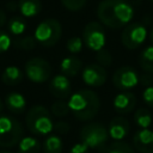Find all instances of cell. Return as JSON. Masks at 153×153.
Returning a JSON list of instances; mask_svg holds the SVG:
<instances>
[{
	"label": "cell",
	"mask_w": 153,
	"mask_h": 153,
	"mask_svg": "<svg viewBox=\"0 0 153 153\" xmlns=\"http://www.w3.org/2000/svg\"><path fill=\"white\" fill-rule=\"evenodd\" d=\"M151 1H152V2H153V0H151Z\"/></svg>",
	"instance_id": "obj_41"
},
{
	"label": "cell",
	"mask_w": 153,
	"mask_h": 153,
	"mask_svg": "<svg viewBox=\"0 0 153 153\" xmlns=\"http://www.w3.org/2000/svg\"><path fill=\"white\" fill-rule=\"evenodd\" d=\"M2 109H4V103H2V100H1V98H0V112L2 111Z\"/></svg>",
	"instance_id": "obj_39"
},
{
	"label": "cell",
	"mask_w": 153,
	"mask_h": 153,
	"mask_svg": "<svg viewBox=\"0 0 153 153\" xmlns=\"http://www.w3.org/2000/svg\"><path fill=\"white\" fill-rule=\"evenodd\" d=\"M133 146L140 153H153V130L139 129L133 136Z\"/></svg>",
	"instance_id": "obj_15"
},
{
	"label": "cell",
	"mask_w": 153,
	"mask_h": 153,
	"mask_svg": "<svg viewBox=\"0 0 153 153\" xmlns=\"http://www.w3.org/2000/svg\"><path fill=\"white\" fill-rule=\"evenodd\" d=\"M140 82L143 84V86H151L153 84V74L149 73H145L142 75H140Z\"/></svg>",
	"instance_id": "obj_35"
},
{
	"label": "cell",
	"mask_w": 153,
	"mask_h": 153,
	"mask_svg": "<svg viewBox=\"0 0 153 153\" xmlns=\"http://www.w3.org/2000/svg\"><path fill=\"white\" fill-rule=\"evenodd\" d=\"M50 112L53 116L57 117V118H63L66 117L71 110H69V106H68V103L62 100V99H57L56 102H54L50 106Z\"/></svg>",
	"instance_id": "obj_25"
},
{
	"label": "cell",
	"mask_w": 153,
	"mask_h": 153,
	"mask_svg": "<svg viewBox=\"0 0 153 153\" xmlns=\"http://www.w3.org/2000/svg\"><path fill=\"white\" fill-rule=\"evenodd\" d=\"M18 10L23 17L31 18L37 16L42 10L41 0H19Z\"/></svg>",
	"instance_id": "obj_18"
},
{
	"label": "cell",
	"mask_w": 153,
	"mask_h": 153,
	"mask_svg": "<svg viewBox=\"0 0 153 153\" xmlns=\"http://www.w3.org/2000/svg\"><path fill=\"white\" fill-rule=\"evenodd\" d=\"M6 7L10 10V11H16L18 8V2H14V1H11L6 5Z\"/></svg>",
	"instance_id": "obj_37"
},
{
	"label": "cell",
	"mask_w": 153,
	"mask_h": 153,
	"mask_svg": "<svg viewBox=\"0 0 153 153\" xmlns=\"http://www.w3.org/2000/svg\"><path fill=\"white\" fill-rule=\"evenodd\" d=\"M23 137L22 123L8 115H0V147L11 148L19 143Z\"/></svg>",
	"instance_id": "obj_4"
},
{
	"label": "cell",
	"mask_w": 153,
	"mask_h": 153,
	"mask_svg": "<svg viewBox=\"0 0 153 153\" xmlns=\"http://www.w3.org/2000/svg\"><path fill=\"white\" fill-rule=\"evenodd\" d=\"M139 65L145 73L153 74V45L146 47L139 55Z\"/></svg>",
	"instance_id": "obj_21"
},
{
	"label": "cell",
	"mask_w": 153,
	"mask_h": 153,
	"mask_svg": "<svg viewBox=\"0 0 153 153\" xmlns=\"http://www.w3.org/2000/svg\"><path fill=\"white\" fill-rule=\"evenodd\" d=\"M96 61H97L98 65H100L104 68L109 67L112 63V55L108 49L103 48V49L96 51Z\"/></svg>",
	"instance_id": "obj_28"
},
{
	"label": "cell",
	"mask_w": 153,
	"mask_h": 153,
	"mask_svg": "<svg viewBox=\"0 0 153 153\" xmlns=\"http://www.w3.org/2000/svg\"><path fill=\"white\" fill-rule=\"evenodd\" d=\"M82 42L84 44L93 51H98L105 47L106 35L103 25L99 22H88L82 30Z\"/></svg>",
	"instance_id": "obj_8"
},
{
	"label": "cell",
	"mask_w": 153,
	"mask_h": 153,
	"mask_svg": "<svg viewBox=\"0 0 153 153\" xmlns=\"http://www.w3.org/2000/svg\"><path fill=\"white\" fill-rule=\"evenodd\" d=\"M25 124L33 135L43 136L53 131L54 122L51 115L43 105H33L25 115Z\"/></svg>",
	"instance_id": "obj_3"
},
{
	"label": "cell",
	"mask_w": 153,
	"mask_h": 153,
	"mask_svg": "<svg viewBox=\"0 0 153 153\" xmlns=\"http://www.w3.org/2000/svg\"><path fill=\"white\" fill-rule=\"evenodd\" d=\"M24 72L30 81L42 84L50 79L51 66L47 60L42 57H32L26 61L24 66Z\"/></svg>",
	"instance_id": "obj_9"
},
{
	"label": "cell",
	"mask_w": 153,
	"mask_h": 153,
	"mask_svg": "<svg viewBox=\"0 0 153 153\" xmlns=\"http://www.w3.org/2000/svg\"><path fill=\"white\" fill-rule=\"evenodd\" d=\"M14 47L20 49V50H32L37 45V41L33 36H23L18 37L13 42Z\"/></svg>",
	"instance_id": "obj_26"
},
{
	"label": "cell",
	"mask_w": 153,
	"mask_h": 153,
	"mask_svg": "<svg viewBox=\"0 0 153 153\" xmlns=\"http://www.w3.org/2000/svg\"><path fill=\"white\" fill-rule=\"evenodd\" d=\"M148 38H149V42L152 43V45H153V27L151 29V31L148 32Z\"/></svg>",
	"instance_id": "obj_38"
},
{
	"label": "cell",
	"mask_w": 153,
	"mask_h": 153,
	"mask_svg": "<svg viewBox=\"0 0 153 153\" xmlns=\"http://www.w3.org/2000/svg\"><path fill=\"white\" fill-rule=\"evenodd\" d=\"M24 78V74L22 72V69L17 66H8L4 69L2 74H1V80L5 85L7 86H14L18 85L19 82H22Z\"/></svg>",
	"instance_id": "obj_19"
},
{
	"label": "cell",
	"mask_w": 153,
	"mask_h": 153,
	"mask_svg": "<svg viewBox=\"0 0 153 153\" xmlns=\"http://www.w3.org/2000/svg\"><path fill=\"white\" fill-rule=\"evenodd\" d=\"M62 36V26L57 19L48 18L42 20L35 29L33 37L43 47L55 45Z\"/></svg>",
	"instance_id": "obj_5"
},
{
	"label": "cell",
	"mask_w": 153,
	"mask_h": 153,
	"mask_svg": "<svg viewBox=\"0 0 153 153\" xmlns=\"http://www.w3.org/2000/svg\"><path fill=\"white\" fill-rule=\"evenodd\" d=\"M134 122L140 129L149 128L152 122H153V118H152L149 110L146 108H139L134 112Z\"/></svg>",
	"instance_id": "obj_23"
},
{
	"label": "cell",
	"mask_w": 153,
	"mask_h": 153,
	"mask_svg": "<svg viewBox=\"0 0 153 153\" xmlns=\"http://www.w3.org/2000/svg\"><path fill=\"white\" fill-rule=\"evenodd\" d=\"M62 149H63V142L59 135L50 134L45 137L43 142L44 153H62Z\"/></svg>",
	"instance_id": "obj_22"
},
{
	"label": "cell",
	"mask_w": 153,
	"mask_h": 153,
	"mask_svg": "<svg viewBox=\"0 0 153 153\" xmlns=\"http://www.w3.org/2000/svg\"><path fill=\"white\" fill-rule=\"evenodd\" d=\"M49 92L53 94V97L57 99H68L72 94V86L68 76L63 74H56L54 75L49 81Z\"/></svg>",
	"instance_id": "obj_12"
},
{
	"label": "cell",
	"mask_w": 153,
	"mask_h": 153,
	"mask_svg": "<svg viewBox=\"0 0 153 153\" xmlns=\"http://www.w3.org/2000/svg\"><path fill=\"white\" fill-rule=\"evenodd\" d=\"M147 29L142 23L131 22L124 26L121 32V43L124 48L134 50L143 44L147 38Z\"/></svg>",
	"instance_id": "obj_7"
},
{
	"label": "cell",
	"mask_w": 153,
	"mask_h": 153,
	"mask_svg": "<svg viewBox=\"0 0 153 153\" xmlns=\"http://www.w3.org/2000/svg\"><path fill=\"white\" fill-rule=\"evenodd\" d=\"M88 152H90V148L81 141L74 143L69 149V153H88Z\"/></svg>",
	"instance_id": "obj_34"
},
{
	"label": "cell",
	"mask_w": 153,
	"mask_h": 153,
	"mask_svg": "<svg viewBox=\"0 0 153 153\" xmlns=\"http://www.w3.org/2000/svg\"><path fill=\"white\" fill-rule=\"evenodd\" d=\"M130 124L129 121L123 116H115L108 124V133L109 137L114 141H122L129 133Z\"/></svg>",
	"instance_id": "obj_13"
},
{
	"label": "cell",
	"mask_w": 153,
	"mask_h": 153,
	"mask_svg": "<svg viewBox=\"0 0 153 153\" xmlns=\"http://www.w3.org/2000/svg\"><path fill=\"white\" fill-rule=\"evenodd\" d=\"M82 68H84L82 67V61L80 59H78L76 56H74V55L63 57L60 62L61 74H63L68 78L75 76L80 71H82Z\"/></svg>",
	"instance_id": "obj_16"
},
{
	"label": "cell",
	"mask_w": 153,
	"mask_h": 153,
	"mask_svg": "<svg viewBox=\"0 0 153 153\" xmlns=\"http://www.w3.org/2000/svg\"><path fill=\"white\" fill-rule=\"evenodd\" d=\"M82 45H84L82 38L81 37H78V36L71 37L67 41V43H66V48H67V50L71 54H78V53H80L81 49H82Z\"/></svg>",
	"instance_id": "obj_29"
},
{
	"label": "cell",
	"mask_w": 153,
	"mask_h": 153,
	"mask_svg": "<svg viewBox=\"0 0 153 153\" xmlns=\"http://www.w3.org/2000/svg\"><path fill=\"white\" fill-rule=\"evenodd\" d=\"M81 79L86 86L90 87H100L105 84L108 79V72L104 67L97 62L85 66L81 71Z\"/></svg>",
	"instance_id": "obj_11"
},
{
	"label": "cell",
	"mask_w": 153,
	"mask_h": 153,
	"mask_svg": "<svg viewBox=\"0 0 153 153\" xmlns=\"http://www.w3.org/2000/svg\"><path fill=\"white\" fill-rule=\"evenodd\" d=\"M12 44V39L10 35L2 30H0V54L7 51Z\"/></svg>",
	"instance_id": "obj_31"
},
{
	"label": "cell",
	"mask_w": 153,
	"mask_h": 153,
	"mask_svg": "<svg viewBox=\"0 0 153 153\" xmlns=\"http://www.w3.org/2000/svg\"><path fill=\"white\" fill-rule=\"evenodd\" d=\"M17 146V153H39L42 148L38 139L33 136H23Z\"/></svg>",
	"instance_id": "obj_20"
},
{
	"label": "cell",
	"mask_w": 153,
	"mask_h": 153,
	"mask_svg": "<svg viewBox=\"0 0 153 153\" xmlns=\"http://www.w3.org/2000/svg\"><path fill=\"white\" fill-rule=\"evenodd\" d=\"M0 153H12V152L11 151H6V149H1Z\"/></svg>",
	"instance_id": "obj_40"
},
{
	"label": "cell",
	"mask_w": 153,
	"mask_h": 153,
	"mask_svg": "<svg viewBox=\"0 0 153 153\" xmlns=\"http://www.w3.org/2000/svg\"><path fill=\"white\" fill-rule=\"evenodd\" d=\"M5 105L13 114H22L26 108V99L19 92H10L5 98Z\"/></svg>",
	"instance_id": "obj_17"
},
{
	"label": "cell",
	"mask_w": 153,
	"mask_h": 153,
	"mask_svg": "<svg viewBox=\"0 0 153 153\" xmlns=\"http://www.w3.org/2000/svg\"><path fill=\"white\" fill-rule=\"evenodd\" d=\"M6 24H7V17H6V13H5V11L0 10V27L5 26Z\"/></svg>",
	"instance_id": "obj_36"
},
{
	"label": "cell",
	"mask_w": 153,
	"mask_h": 153,
	"mask_svg": "<svg viewBox=\"0 0 153 153\" xmlns=\"http://www.w3.org/2000/svg\"><path fill=\"white\" fill-rule=\"evenodd\" d=\"M142 100L146 105L153 108V86H147L142 91Z\"/></svg>",
	"instance_id": "obj_33"
},
{
	"label": "cell",
	"mask_w": 153,
	"mask_h": 153,
	"mask_svg": "<svg viewBox=\"0 0 153 153\" xmlns=\"http://www.w3.org/2000/svg\"><path fill=\"white\" fill-rule=\"evenodd\" d=\"M97 17L102 25L121 29L131 23L134 8L127 0H102L97 7Z\"/></svg>",
	"instance_id": "obj_1"
},
{
	"label": "cell",
	"mask_w": 153,
	"mask_h": 153,
	"mask_svg": "<svg viewBox=\"0 0 153 153\" xmlns=\"http://www.w3.org/2000/svg\"><path fill=\"white\" fill-rule=\"evenodd\" d=\"M135 105H136V97L134 93L129 91H121L118 94L115 96L112 100V106L115 111L120 115H126L131 112Z\"/></svg>",
	"instance_id": "obj_14"
},
{
	"label": "cell",
	"mask_w": 153,
	"mask_h": 153,
	"mask_svg": "<svg viewBox=\"0 0 153 153\" xmlns=\"http://www.w3.org/2000/svg\"><path fill=\"white\" fill-rule=\"evenodd\" d=\"M86 2H87V0H61L62 6L71 12L80 11L81 8H84Z\"/></svg>",
	"instance_id": "obj_30"
},
{
	"label": "cell",
	"mask_w": 153,
	"mask_h": 153,
	"mask_svg": "<svg viewBox=\"0 0 153 153\" xmlns=\"http://www.w3.org/2000/svg\"><path fill=\"white\" fill-rule=\"evenodd\" d=\"M79 136L88 148H102L109 140L108 128L100 122H91L82 126Z\"/></svg>",
	"instance_id": "obj_6"
},
{
	"label": "cell",
	"mask_w": 153,
	"mask_h": 153,
	"mask_svg": "<svg viewBox=\"0 0 153 153\" xmlns=\"http://www.w3.org/2000/svg\"><path fill=\"white\" fill-rule=\"evenodd\" d=\"M67 103L73 116L82 122L93 120L100 109V99L98 94L88 88H82L72 93Z\"/></svg>",
	"instance_id": "obj_2"
},
{
	"label": "cell",
	"mask_w": 153,
	"mask_h": 153,
	"mask_svg": "<svg viewBox=\"0 0 153 153\" xmlns=\"http://www.w3.org/2000/svg\"><path fill=\"white\" fill-rule=\"evenodd\" d=\"M140 82V75L131 66H122L112 74V84L115 88L120 91H129L137 86Z\"/></svg>",
	"instance_id": "obj_10"
},
{
	"label": "cell",
	"mask_w": 153,
	"mask_h": 153,
	"mask_svg": "<svg viewBox=\"0 0 153 153\" xmlns=\"http://www.w3.org/2000/svg\"><path fill=\"white\" fill-rule=\"evenodd\" d=\"M71 127H69V123L68 122H65V121H57L54 123V127H53V130L55 131L56 135H66L68 131H69Z\"/></svg>",
	"instance_id": "obj_32"
},
{
	"label": "cell",
	"mask_w": 153,
	"mask_h": 153,
	"mask_svg": "<svg viewBox=\"0 0 153 153\" xmlns=\"http://www.w3.org/2000/svg\"><path fill=\"white\" fill-rule=\"evenodd\" d=\"M7 26H8V31L14 35V36H20L22 33H24L25 29H26V22L24 20L23 17L20 16H14L12 17L8 23H7Z\"/></svg>",
	"instance_id": "obj_24"
},
{
	"label": "cell",
	"mask_w": 153,
	"mask_h": 153,
	"mask_svg": "<svg viewBox=\"0 0 153 153\" xmlns=\"http://www.w3.org/2000/svg\"><path fill=\"white\" fill-rule=\"evenodd\" d=\"M106 153H135L133 147L124 141H114L106 149Z\"/></svg>",
	"instance_id": "obj_27"
}]
</instances>
